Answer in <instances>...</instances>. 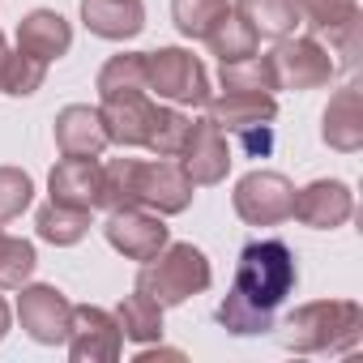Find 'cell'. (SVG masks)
I'll list each match as a JSON object with an SVG mask.
<instances>
[{
  "label": "cell",
  "instance_id": "e0dca14e",
  "mask_svg": "<svg viewBox=\"0 0 363 363\" xmlns=\"http://www.w3.org/2000/svg\"><path fill=\"white\" fill-rule=\"evenodd\" d=\"M320 141L337 154H354L363 150V90L359 86H342L325 116H320Z\"/></svg>",
  "mask_w": 363,
  "mask_h": 363
},
{
  "label": "cell",
  "instance_id": "30bf717a",
  "mask_svg": "<svg viewBox=\"0 0 363 363\" xmlns=\"http://www.w3.org/2000/svg\"><path fill=\"white\" fill-rule=\"evenodd\" d=\"M18 320L26 329L30 342L39 346H60L69 337V320H73V303L60 286L52 282H26L18 295Z\"/></svg>",
  "mask_w": 363,
  "mask_h": 363
},
{
  "label": "cell",
  "instance_id": "603a6c76",
  "mask_svg": "<svg viewBox=\"0 0 363 363\" xmlns=\"http://www.w3.org/2000/svg\"><path fill=\"white\" fill-rule=\"evenodd\" d=\"M35 231H39V240H48L56 248H73V244H82L90 235V210H73V206L48 201L35 214Z\"/></svg>",
  "mask_w": 363,
  "mask_h": 363
},
{
  "label": "cell",
  "instance_id": "f1b7e54d",
  "mask_svg": "<svg viewBox=\"0 0 363 363\" xmlns=\"http://www.w3.org/2000/svg\"><path fill=\"white\" fill-rule=\"evenodd\" d=\"M48 82V60L30 56V52H9L5 65V90L0 94H13V99H30L35 90H43Z\"/></svg>",
  "mask_w": 363,
  "mask_h": 363
},
{
  "label": "cell",
  "instance_id": "83f0119b",
  "mask_svg": "<svg viewBox=\"0 0 363 363\" xmlns=\"http://www.w3.org/2000/svg\"><path fill=\"white\" fill-rule=\"evenodd\" d=\"M189 128H193V120L179 107H158L154 124H150V137H145V150L158 154V158H179V150L189 141Z\"/></svg>",
  "mask_w": 363,
  "mask_h": 363
},
{
  "label": "cell",
  "instance_id": "f546056e",
  "mask_svg": "<svg viewBox=\"0 0 363 363\" xmlns=\"http://www.w3.org/2000/svg\"><path fill=\"white\" fill-rule=\"evenodd\" d=\"M35 201V179L22 167H0V227L22 218Z\"/></svg>",
  "mask_w": 363,
  "mask_h": 363
},
{
  "label": "cell",
  "instance_id": "1f68e13d",
  "mask_svg": "<svg viewBox=\"0 0 363 363\" xmlns=\"http://www.w3.org/2000/svg\"><path fill=\"white\" fill-rule=\"evenodd\" d=\"M299 9H303V26L337 30L359 18V0H299Z\"/></svg>",
  "mask_w": 363,
  "mask_h": 363
},
{
  "label": "cell",
  "instance_id": "484cf974",
  "mask_svg": "<svg viewBox=\"0 0 363 363\" xmlns=\"http://www.w3.org/2000/svg\"><path fill=\"white\" fill-rule=\"evenodd\" d=\"M99 99L111 94H128V90H145V52H120L99 69Z\"/></svg>",
  "mask_w": 363,
  "mask_h": 363
},
{
  "label": "cell",
  "instance_id": "ac0fdd59",
  "mask_svg": "<svg viewBox=\"0 0 363 363\" xmlns=\"http://www.w3.org/2000/svg\"><path fill=\"white\" fill-rule=\"evenodd\" d=\"M82 22L90 35L124 43L145 30V5L141 0H82Z\"/></svg>",
  "mask_w": 363,
  "mask_h": 363
},
{
  "label": "cell",
  "instance_id": "9c48e42d",
  "mask_svg": "<svg viewBox=\"0 0 363 363\" xmlns=\"http://www.w3.org/2000/svg\"><path fill=\"white\" fill-rule=\"evenodd\" d=\"M103 235L107 244L128 257V261H150L158 257L167 244H171V227L162 223V214L145 210V206H124V210H111L107 223H103Z\"/></svg>",
  "mask_w": 363,
  "mask_h": 363
},
{
  "label": "cell",
  "instance_id": "d6986e66",
  "mask_svg": "<svg viewBox=\"0 0 363 363\" xmlns=\"http://www.w3.org/2000/svg\"><path fill=\"white\" fill-rule=\"evenodd\" d=\"M73 48V26L56 13V9H30L18 22V52H30L39 60H60Z\"/></svg>",
  "mask_w": 363,
  "mask_h": 363
},
{
  "label": "cell",
  "instance_id": "277c9868",
  "mask_svg": "<svg viewBox=\"0 0 363 363\" xmlns=\"http://www.w3.org/2000/svg\"><path fill=\"white\" fill-rule=\"evenodd\" d=\"M206 116L223 128L235 133L252 154H265L274 145V120H278V99L269 90H218L206 103Z\"/></svg>",
  "mask_w": 363,
  "mask_h": 363
},
{
  "label": "cell",
  "instance_id": "7a4b0ae2",
  "mask_svg": "<svg viewBox=\"0 0 363 363\" xmlns=\"http://www.w3.org/2000/svg\"><path fill=\"white\" fill-rule=\"evenodd\" d=\"M363 337V308L354 299H312L299 303L282 325V346L295 354H342Z\"/></svg>",
  "mask_w": 363,
  "mask_h": 363
},
{
  "label": "cell",
  "instance_id": "7402d4cb",
  "mask_svg": "<svg viewBox=\"0 0 363 363\" xmlns=\"http://www.w3.org/2000/svg\"><path fill=\"white\" fill-rule=\"evenodd\" d=\"M116 325H120V333H124L128 342L150 346V342L162 337V303H154L145 291L133 286V295H124L120 308H116Z\"/></svg>",
  "mask_w": 363,
  "mask_h": 363
},
{
  "label": "cell",
  "instance_id": "44dd1931",
  "mask_svg": "<svg viewBox=\"0 0 363 363\" xmlns=\"http://www.w3.org/2000/svg\"><path fill=\"white\" fill-rule=\"evenodd\" d=\"M206 43H210V56H218V65H235V60H248V56L261 52V35L235 9L214 22V30L206 35Z\"/></svg>",
  "mask_w": 363,
  "mask_h": 363
},
{
  "label": "cell",
  "instance_id": "5b68a950",
  "mask_svg": "<svg viewBox=\"0 0 363 363\" xmlns=\"http://www.w3.org/2000/svg\"><path fill=\"white\" fill-rule=\"evenodd\" d=\"M145 90H154L171 107H206L210 103V73L184 48L145 52Z\"/></svg>",
  "mask_w": 363,
  "mask_h": 363
},
{
  "label": "cell",
  "instance_id": "8fae6325",
  "mask_svg": "<svg viewBox=\"0 0 363 363\" xmlns=\"http://www.w3.org/2000/svg\"><path fill=\"white\" fill-rule=\"evenodd\" d=\"M193 179L179 167V158H154V162H137V206L171 218L184 214L193 206Z\"/></svg>",
  "mask_w": 363,
  "mask_h": 363
},
{
  "label": "cell",
  "instance_id": "3957f363",
  "mask_svg": "<svg viewBox=\"0 0 363 363\" xmlns=\"http://www.w3.org/2000/svg\"><path fill=\"white\" fill-rule=\"evenodd\" d=\"M210 282H214V269L197 244H167L158 257L141 261V274H137V291H145L162 308H175L210 291Z\"/></svg>",
  "mask_w": 363,
  "mask_h": 363
},
{
  "label": "cell",
  "instance_id": "8992f818",
  "mask_svg": "<svg viewBox=\"0 0 363 363\" xmlns=\"http://www.w3.org/2000/svg\"><path fill=\"white\" fill-rule=\"evenodd\" d=\"M274 90H320L337 77V60L333 52L312 39V35H286L274 43V52L265 56Z\"/></svg>",
  "mask_w": 363,
  "mask_h": 363
},
{
  "label": "cell",
  "instance_id": "ba28073f",
  "mask_svg": "<svg viewBox=\"0 0 363 363\" xmlns=\"http://www.w3.org/2000/svg\"><path fill=\"white\" fill-rule=\"evenodd\" d=\"M65 346H69L73 363H116L124 350V333L116 325V312H107L99 303H73Z\"/></svg>",
  "mask_w": 363,
  "mask_h": 363
},
{
  "label": "cell",
  "instance_id": "5bb4252c",
  "mask_svg": "<svg viewBox=\"0 0 363 363\" xmlns=\"http://www.w3.org/2000/svg\"><path fill=\"white\" fill-rule=\"evenodd\" d=\"M154 111H158V103L150 99V90H128V94L99 99V116H103L107 141H111V145H120V150L145 145L150 124H154Z\"/></svg>",
  "mask_w": 363,
  "mask_h": 363
},
{
  "label": "cell",
  "instance_id": "ffe728a7",
  "mask_svg": "<svg viewBox=\"0 0 363 363\" xmlns=\"http://www.w3.org/2000/svg\"><path fill=\"white\" fill-rule=\"evenodd\" d=\"M231 9H235L261 39H286V35H295V26H303L299 0H235Z\"/></svg>",
  "mask_w": 363,
  "mask_h": 363
},
{
  "label": "cell",
  "instance_id": "9a60e30c",
  "mask_svg": "<svg viewBox=\"0 0 363 363\" xmlns=\"http://www.w3.org/2000/svg\"><path fill=\"white\" fill-rule=\"evenodd\" d=\"M107 145L111 141H107L99 107L69 103L65 111H56V150H60V158H99Z\"/></svg>",
  "mask_w": 363,
  "mask_h": 363
},
{
  "label": "cell",
  "instance_id": "7c38bea8",
  "mask_svg": "<svg viewBox=\"0 0 363 363\" xmlns=\"http://www.w3.org/2000/svg\"><path fill=\"white\" fill-rule=\"evenodd\" d=\"M231 141H227V133L206 116V120H193V128H189V141H184V150H179V167L189 171V179L193 184H201V189H214V184H223L227 179V171H231Z\"/></svg>",
  "mask_w": 363,
  "mask_h": 363
},
{
  "label": "cell",
  "instance_id": "4fadbf2b",
  "mask_svg": "<svg viewBox=\"0 0 363 363\" xmlns=\"http://www.w3.org/2000/svg\"><path fill=\"white\" fill-rule=\"evenodd\" d=\"M350 214H354V193L342 179H312L308 189H295L291 218H299L312 231H337L350 223Z\"/></svg>",
  "mask_w": 363,
  "mask_h": 363
},
{
  "label": "cell",
  "instance_id": "2e32d148",
  "mask_svg": "<svg viewBox=\"0 0 363 363\" xmlns=\"http://www.w3.org/2000/svg\"><path fill=\"white\" fill-rule=\"evenodd\" d=\"M99 175H103L99 158H60L52 167V175H48V193L60 206L94 214L99 210Z\"/></svg>",
  "mask_w": 363,
  "mask_h": 363
},
{
  "label": "cell",
  "instance_id": "d6a6232c",
  "mask_svg": "<svg viewBox=\"0 0 363 363\" xmlns=\"http://www.w3.org/2000/svg\"><path fill=\"white\" fill-rule=\"evenodd\" d=\"M9 320H13V312H9L5 295H0V342H5V333H9Z\"/></svg>",
  "mask_w": 363,
  "mask_h": 363
},
{
  "label": "cell",
  "instance_id": "d4e9b609",
  "mask_svg": "<svg viewBox=\"0 0 363 363\" xmlns=\"http://www.w3.org/2000/svg\"><path fill=\"white\" fill-rule=\"evenodd\" d=\"M39 269V252L30 240L22 235H5L0 231V291H22Z\"/></svg>",
  "mask_w": 363,
  "mask_h": 363
},
{
  "label": "cell",
  "instance_id": "6da1fadb",
  "mask_svg": "<svg viewBox=\"0 0 363 363\" xmlns=\"http://www.w3.org/2000/svg\"><path fill=\"white\" fill-rule=\"evenodd\" d=\"M299 282L295 252L282 240H252L235 261V282L218 303V325L235 337L274 329V312Z\"/></svg>",
  "mask_w": 363,
  "mask_h": 363
},
{
  "label": "cell",
  "instance_id": "4dcf8cb0",
  "mask_svg": "<svg viewBox=\"0 0 363 363\" xmlns=\"http://www.w3.org/2000/svg\"><path fill=\"white\" fill-rule=\"evenodd\" d=\"M218 90H269L274 94V77H269V65L265 56H248V60H235V65H223L218 73Z\"/></svg>",
  "mask_w": 363,
  "mask_h": 363
},
{
  "label": "cell",
  "instance_id": "52a82bcc",
  "mask_svg": "<svg viewBox=\"0 0 363 363\" xmlns=\"http://www.w3.org/2000/svg\"><path fill=\"white\" fill-rule=\"evenodd\" d=\"M231 206L248 227H278L295 210V184L282 171H248L231 193Z\"/></svg>",
  "mask_w": 363,
  "mask_h": 363
},
{
  "label": "cell",
  "instance_id": "4316f807",
  "mask_svg": "<svg viewBox=\"0 0 363 363\" xmlns=\"http://www.w3.org/2000/svg\"><path fill=\"white\" fill-rule=\"evenodd\" d=\"M223 13H231V0H171V22L184 39H206Z\"/></svg>",
  "mask_w": 363,
  "mask_h": 363
},
{
  "label": "cell",
  "instance_id": "cb8c5ba5",
  "mask_svg": "<svg viewBox=\"0 0 363 363\" xmlns=\"http://www.w3.org/2000/svg\"><path fill=\"white\" fill-rule=\"evenodd\" d=\"M137 162L141 158H111L103 162V175H99V210H124V206H137Z\"/></svg>",
  "mask_w": 363,
  "mask_h": 363
},
{
  "label": "cell",
  "instance_id": "836d02e7",
  "mask_svg": "<svg viewBox=\"0 0 363 363\" xmlns=\"http://www.w3.org/2000/svg\"><path fill=\"white\" fill-rule=\"evenodd\" d=\"M5 65H9V43L0 35V90H5Z\"/></svg>",
  "mask_w": 363,
  "mask_h": 363
}]
</instances>
